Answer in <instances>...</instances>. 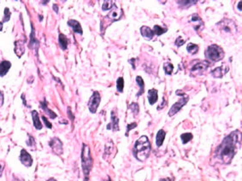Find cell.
<instances>
[{"mask_svg":"<svg viewBox=\"0 0 242 181\" xmlns=\"http://www.w3.org/2000/svg\"><path fill=\"white\" fill-rule=\"evenodd\" d=\"M3 103H4V94L0 91V106L3 105Z\"/></svg>","mask_w":242,"mask_h":181,"instance_id":"74e56055","label":"cell"},{"mask_svg":"<svg viewBox=\"0 0 242 181\" xmlns=\"http://www.w3.org/2000/svg\"><path fill=\"white\" fill-rule=\"evenodd\" d=\"M82 165L85 173H88L92 166V159L90 156L89 148L86 145H83V151H82Z\"/></svg>","mask_w":242,"mask_h":181,"instance_id":"8992f818","label":"cell"},{"mask_svg":"<svg viewBox=\"0 0 242 181\" xmlns=\"http://www.w3.org/2000/svg\"><path fill=\"white\" fill-rule=\"evenodd\" d=\"M151 152V144L146 136H141L136 141L134 148V155L137 160L145 161Z\"/></svg>","mask_w":242,"mask_h":181,"instance_id":"7a4b0ae2","label":"cell"},{"mask_svg":"<svg viewBox=\"0 0 242 181\" xmlns=\"http://www.w3.org/2000/svg\"><path fill=\"white\" fill-rule=\"evenodd\" d=\"M122 15H123L122 10H121V8H118L116 5H114L113 7L111 8L110 13L108 14V15L106 16L105 18L110 19L111 22H113V21H116L120 20Z\"/></svg>","mask_w":242,"mask_h":181,"instance_id":"9c48e42d","label":"cell"},{"mask_svg":"<svg viewBox=\"0 0 242 181\" xmlns=\"http://www.w3.org/2000/svg\"><path fill=\"white\" fill-rule=\"evenodd\" d=\"M205 54V57H206L207 60L211 61V62H215L223 59L224 55H225L222 47H220L217 45H211L209 47H207Z\"/></svg>","mask_w":242,"mask_h":181,"instance_id":"3957f363","label":"cell"},{"mask_svg":"<svg viewBox=\"0 0 242 181\" xmlns=\"http://www.w3.org/2000/svg\"><path fill=\"white\" fill-rule=\"evenodd\" d=\"M42 120L44 121V122H45V124H46V126L48 127V128H51L52 127V125H51V123H50L49 121H48V120L46 118V116H42Z\"/></svg>","mask_w":242,"mask_h":181,"instance_id":"d590c367","label":"cell"},{"mask_svg":"<svg viewBox=\"0 0 242 181\" xmlns=\"http://www.w3.org/2000/svg\"><path fill=\"white\" fill-rule=\"evenodd\" d=\"M242 1H240L239 3H238V5H237V8L238 10H239V11H242Z\"/></svg>","mask_w":242,"mask_h":181,"instance_id":"b9f144b4","label":"cell"},{"mask_svg":"<svg viewBox=\"0 0 242 181\" xmlns=\"http://www.w3.org/2000/svg\"><path fill=\"white\" fill-rule=\"evenodd\" d=\"M190 22L192 23L193 25V29L196 31V32H198V31H201L203 28H204V22L200 18V16L198 15V14H193V15L191 16L190 18Z\"/></svg>","mask_w":242,"mask_h":181,"instance_id":"8fae6325","label":"cell"},{"mask_svg":"<svg viewBox=\"0 0 242 181\" xmlns=\"http://www.w3.org/2000/svg\"><path fill=\"white\" fill-rule=\"evenodd\" d=\"M240 132L235 131L227 136L215 151V156L222 163L228 164L233 160L238 150L240 141Z\"/></svg>","mask_w":242,"mask_h":181,"instance_id":"6da1fadb","label":"cell"},{"mask_svg":"<svg viewBox=\"0 0 242 181\" xmlns=\"http://www.w3.org/2000/svg\"><path fill=\"white\" fill-rule=\"evenodd\" d=\"M210 63L207 61H198L195 62L193 66L191 68L190 72L192 75H201L204 71L207 69Z\"/></svg>","mask_w":242,"mask_h":181,"instance_id":"5b68a950","label":"cell"},{"mask_svg":"<svg viewBox=\"0 0 242 181\" xmlns=\"http://www.w3.org/2000/svg\"><path fill=\"white\" fill-rule=\"evenodd\" d=\"M10 15H11V13H10V9L9 8H5V15H4V18H3V22H6L10 19Z\"/></svg>","mask_w":242,"mask_h":181,"instance_id":"d6a6232c","label":"cell"},{"mask_svg":"<svg viewBox=\"0 0 242 181\" xmlns=\"http://www.w3.org/2000/svg\"><path fill=\"white\" fill-rule=\"evenodd\" d=\"M152 31H153L154 34H156L157 36H160L162 34H163L164 33H166L167 31H168V28L167 27H163L161 26L155 25Z\"/></svg>","mask_w":242,"mask_h":181,"instance_id":"484cf974","label":"cell"},{"mask_svg":"<svg viewBox=\"0 0 242 181\" xmlns=\"http://www.w3.org/2000/svg\"><path fill=\"white\" fill-rule=\"evenodd\" d=\"M20 161L26 167H31L32 164H33L32 156H30V154L26 150H21V151Z\"/></svg>","mask_w":242,"mask_h":181,"instance_id":"7c38bea8","label":"cell"},{"mask_svg":"<svg viewBox=\"0 0 242 181\" xmlns=\"http://www.w3.org/2000/svg\"><path fill=\"white\" fill-rule=\"evenodd\" d=\"M226 72L225 71H223V68L222 67H217V68H216L215 69H213V70L211 71V75L214 77V78H217V79H219V78H222V76H223V75L225 74Z\"/></svg>","mask_w":242,"mask_h":181,"instance_id":"d4e9b609","label":"cell"},{"mask_svg":"<svg viewBox=\"0 0 242 181\" xmlns=\"http://www.w3.org/2000/svg\"><path fill=\"white\" fill-rule=\"evenodd\" d=\"M32 117H33V121H34V126L37 130H40L42 129V124H41L40 120V116L39 114L36 110L32 111Z\"/></svg>","mask_w":242,"mask_h":181,"instance_id":"d6986e66","label":"cell"},{"mask_svg":"<svg viewBox=\"0 0 242 181\" xmlns=\"http://www.w3.org/2000/svg\"><path fill=\"white\" fill-rule=\"evenodd\" d=\"M217 26H219L220 29L227 34H235L237 33V26L234 21L230 19H224L221 21L217 23Z\"/></svg>","mask_w":242,"mask_h":181,"instance_id":"277c9868","label":"cell"},{"mask_svg":"<svg viewBox=\"0 0 242 181\" xmlns=\"http://www.w3.org/2000/svg\"><path fill=\"white\" fill-rule=\"evenodd\" d=\"M0 132H1V129H0Z\"/></svg>","mask_w":242,"mask_h":181,"instance_id":"7dc6e473","label":"cell"},{"mask_svg":"<svg viewBox=\"0 0 242 181\" xmlns=\"http://www.w3.org/2000/svg\"><path fill=\"white\" fill-rule=\"evenodd\" d=\"M128 62H129L132 65H133V69H135V65H134V62H135V59H134V58H132V59H130V60L128 61Z\"/></svg>","mask_w":242,"mask_h":181,"instance_id":"ab89813d","label":"cell"},{"mask_svg":"<svg viewBox=\"0 0 242 181\" xmlns=\"http://www.w3.org/2000/svg\"><path fill=\"white\" fill-rule=\"evenodd\" d=\"M10 67H11V63L9 61H3L0 63V77L5 76L8 71L10 70Z\"/></svg>","mask_w":242,"mask_h":181,"instance_id":"ac0fdd59","label":"cell"},{"mask_svg":"<svg viewBox=\"0 0 242 181\" xmlns=\"http://www.w3.org/2000/svg\"><path fill=\"white\" fill-rule=\"evenodd\" d=\"M192 138H193V136H192V133H190V132L183 133V134L181 135V139H182V143H183L184 144H187V143H188L190 140H192Z\"/></svg>","mask_w":242,"mask_h":181,"instance_id":"4dcf8cb0","label":"cell"},{"mask_svg":"<svg viewBox=\"0 0 242 181\" xmlns=\"http://www.w3.org/2000/svg\"><path fill=\"white\" fill-rule=\"evenodd\" d=\"M163 69H164V72H165L166 75H170L173 70H174V65L170 62H165L163 64Z\"/></svg>","mask_w":242,"mask_h":181,"instance_id":"f1b7e54d","label":"cell"},{"mask_svg":"<svg viewBox=\"0 0 242 181\" xmlns=\"http://www.w3.org/2000/svg\"><path fill=\"white\" fill-rule=\"evenodd\" d=\"M129 109L134 114V116H137L139 111H140V107H139V104L137 103H132L129 104Z\"/></svg>","mask_w":242,"mask_h":181,"instance_id":"1f68e13d","label":"cell"},{"mask_svg":"<svg viewBox=\"0 0 242 181\" xmlns=\"http://www.w3.org/2000/svg\"><path fill=\"white\" fill-rule=\"evenodd\" d=\"M136 82L137 84H138V86H140V91L137 93L136 97H140V96H141L143 93H144V91H145V82H144V80L142 79L141 76H137L136 77Z\"/></svg>","mask_w":242,"mask_h":181,"instance_id":"cb8c5ba5","label":"cell"},{"mask_svg":"<svg viewBox=\"0 0 242 181\" xmlns=\"http://www.w3.org/2000/svg\"><path fill=\"white\" fill-rule=\"evenodd\" d=\"M124 88V80L122 77H119L116 81V90L119 92H122Z\"/></svg>","mask_w":242,"mask_h":181,"instance_id":"f546056e","label":"cell"},{"mask_svg":"<svg viewBox=\"0 0 242 181\" xmlns=\"http://www.w3.org/2000/svg\"><path fill=\"white\" fill-rule=\"evenodd\" d=\"M4 168H5V163L2 162V161H0V176H1V174H2V173H3Z\"/></svg>","mask_w":242,"mask_h":181,"instance_id":"f35d334b","label":"cell"},{"mask_svg":"<svg viewBox=\"0 0 242 181\" xmlns=\"http://www.w3.org/2000/svg\"><path fill=\"white\" fill-rule=\"evenodd\" d=\"M159 181H174V178H165V179H161Z\"/></svg>","mask_w":242,"mask_h":181,"instance_id":"7bdbcfd3","label":"cell"},{"mask_svg":"<svg viewBox=\"0 0 242 181\" xmlns=\"http://www.w3.org/2000/svg\"><path fill=\"white\" fill-rule=\"evenodd\" d=\"M15 52L18 57H21L25 52V45L24 42L21 40H17L15 42Z\"/></svg>","mask_w":242,"mask_h":181,"instance_id":"2e32d148","label":"cell"},{"mask_svg":"<svg viewBox=\"0 0 242 181\" xmlns=\"http://www.w3.org/2000/svg\"><path fill=\"white\" fill-rule=\"evenodd\" d=\"M58 41H59V45H60V47L62 48V50H65L67 49V47H68V45H69V40H68V38L64 34L59 33Z\"/></svg>","mask_w":242,"mask_h":181,"instance_id":"44dd1931","label":"cell"},{"mask_svg":"<svg viewBox=\"0 0 242 181\" xmlns=\"http://www.w3.org/2000/svg\"><path fill=\"white\" fill-rule=\"evenodd\" d=\"M185 43H186V40H184L182 39V36H179L176 40V41H175V45H176V46H178V47L182 46Z\"/></svg>","mask_w":242,"mask_h":181,"instance_id":"836d02e7","label":"cell"},{"mask_svg":"<svg viewBox=\"0 0 242 181\" xmlns=\"http://www.w3.org/2000/svg\"><path fill=\"white\" fill-rule=\"evenodd\" d=\"M53 10H55L56 13H58V6L56 5H53Z\"/></svg>","mask_w":242,"mask_h":181,"instance_id":"ee69618b","label":"cell"},{"mask_svg":"<svg viewBox=\"0 0 242 181\" xmlns=\"http://www.w3.org/2000/svg\"><path fill=\"white\" fill-rule=\"evenodd\" d=\"M47 181H56L55 179H53V178H50V179H49Z\"/></svg>","mask_w":242,"mask_h":181,"instance_id":"bcb514c9","label":"cell"},{"mask_svg":"<svg viewBox=\"0 0 242 181\" xmlns=\"http://www.w3.org/2000/svg\"><path fill=\"white\" fill-rule=\"evenodd\" d=\"M188 100H189V97L188 96H185L184 97H182L179 101H177L176 103H174L172 105L171 109L169 111V116L171 117V116H175L176 114H177L179 111L182 110V108L183 106H185L187 104Z\"/></svg>","mask_w":242,"mask_h":181,"instance_id":"ba28073f","label":"cell"},{"mask_svg":"<svg viewBox=\"0 0 242 181\" xmlns=\"http://www.w3.org/2000/svg\"><path fill=\"white\" fill-rule=\"evenodd\" d=\"M198 3V1L196 0H185V1H177V4L180 5V7L182 9H187L189 8L190 6L195 5Z\"/></svg>","mask_w":242,"mask_h":181,"instance_id":"603a6c76","label":"cell"},{"mask_svg":"<svg viewBox=\"0 0 242 181\" xmlns=\"http://www.w3.org/2000/svg\"><path fill=\"white\" fill-rule=\"evenodd\" d=\"M167 105V103L165 102V99H164V97H163V103H162L161 105L158 106L157 107V110H162L163 107H165V106Z\"/></svg>","mask_w":242,"mask_h":181,"instance_id":"8d00e7d4","label":"cell"},{"mask_svg":"<svg viewBox=\"0 0 242 181\" xmlns=\"http://www.w3.org/2000/svg\"><path fill=\"white\" fill-rule=\"evenodd\" d=\"M187 50L188 53H191V54H196L197 52L198 51V46L196 44H192V43H189L187 46Z\"/></svg>","mask_w":242,"mask_h":181,"instance_id":"4316f807","label":"cell"},{"mask_svg":"<svg viewBox=\"0 0 242 181\" xmlns=\"http://www.w3.org/2000/svg\"><path fill=\"white\" fill-rule=\"evenodd\" d=\"M40 106H41V109H42L43 110L45 111V112H46V113H47V115L49 116V117H50V118H51V119H55L56 117V115L55 113H54L53 111H51L50 110H49V109L47 108V103H46V100L44 101V102H41Z\"/></svg>","mask_w":242,"mask_h":181,"instance_id":"7402d4cb","label":"cell"},{"mask_svg":"<svg viewBox=\"0 0 242 181\" xmlns=\"http://www.w3.org/2000/svg\"><path fill=\"white\" fill-rule=\"evenodd\" d=\"M108 130H113V131H119V119L115 115L114 111L111 112V122L107 125Z\"/></svg>","mask_w":242,"mask_h":181,"instance_id":"4fadbf2b","label":"cell"},{"mask_svg":"<svg viewBox=\"0 0 242 181\" xmlns=\"http://www.w3.org/2000/svg\"><path fill=\"white\" fill-rule=\"evenodd\" d=\"M136 126H137V123H135V122H133V123H131V124H128V125H127V132H126L127 137H128V132L131 131L132 129L135 128Z\"/></svg>","mask_w":242,"mask_h":181,"instance_id":"e575fe53","label":"cell"},{"mask_svg":"<svg viewBox=\"0 0 242 181\" xmlns=\"http://www.w3.org/2000/svg\"><path fill=\"white\" fill-rule=\"evenodd\" d=\"M101 101V97L100 94L98 91H94L92 95L91 98L89 99V102L87 103L88 105V109L91 113L92 114H95L97 111V109L98 108L99 103H100Z\"/></svg>","mask_w":242,"mask_h":181,"instance_id":"52a82bcc","label":"cell"},{"mask_svg":"<svg viewBox=\"0 0 242 181\" xmlns=\"http://www.w3.org/2000/svg\"><path fill=\"white\" fill-rule=\"evenodd\" d=\"M179 94H181L180 96H182V97H183V96H186V94H185V92H184V91H180V90H177L176 91V95L178 96Z\"/></svg>","mask_w":242,"mask_h":181,"instance_id":"60d3db41","label":"cell"},{"mask_svg":"<svg viewBox=\"0 0 242 181\" xmlns=\"http://www.w3.org/2000/svg\"><path fill=\"white\" fill-rule=\"evenodd\" d=\"M147 97H148V101H149V103L151 105H153L156 103V102L158 99V91L156 89L152 88L151 90L148 91V95H147Z\"/></svg>","mask_w":242,"mask_h":181,"instance_id":"e0dca14e","label":"cell"},{"mask_svg":"<svg viewBox=\"0 0 242 181\" xmlns=\"http://www.w3.org/2000/svg\"><path fill=\"white\" fill-rule=\"evenodd\" d=\"M165 136H166V132L163 131V129L157 132V134H156V143L157 147H161L163 143V141H164Z\"/></svg>","mask_w":242,"mask_h":181,"instance_id":"ffe728a7","label":"cell"},{"mask_svg":"<svg viewBox=\"0 0 242 181\" xmlns=\"http://www.w3.org/2000/svg\"><path fill=\"white\" fill-rule=\"evenodd\" d=\"M2 29H3V22L0 21V31H2Z\"/></svg>","mask_w":242,"mask_h":181,"instance_id":"f6af8a7d","label":"cell"},{"mask_svg":"<svg viewBox=\"0 0 242 181\" xmlns=\"http://www.w3.org/2000/svg\"><path fill=\"white\" fill-rule=\"evenodd\" d=\"M115 5V2L114 1H111V0H106L104 2V4L102 5V10L106 11V10H111V8L113 7V5Z\"/></svg>","mask_w":242,"mask_h":181,"instance_id":"83f0119b","label":"cell"},{"mask_svg":"<svg viewBox=\"0 0 242 181\" xmlns=\"http://www.w3.org/2000/svg\"><path fill=\"white\" fill-rule=\"evenodd\" d=\"M140 33L143 38H145L147 40H151L154 37V33L151 28L147 26H142L140 27Z\"/></svg>","mask_w":242,"mask_h":181,"instance_id":"5bb4252c","label":"cell"},{"mask_svg":"<svg viewBox=\"0 0 242 181\" xmlns=\"http://www.w3.org/2000/svg\"><path fill=\"white\" fill-rule=\"evenodd\" d=\"M67 23H68V25L71 28L73 29V31H74L75 33H79V34H82V33H83L82 27H81V26L79 21H77L76 20H69Z\"/></svg>","mask_w":242,"mask_h":181,"instance_id":"9a60e30c","label":"cell"},{"mask_svg":"<svg viewBox=\"0 0 242 181\" xmlns=\"http://www.w3.org/2000/svg\"><path fill=\"white\" fill-rule=\"evenodd\" d=\"M49 145L50 146V148L52 149V151H53V152L55 154L58 155V156H60V155L63 154V143H62V141L58 138H56V137L53 138L49 142Z\"/></svg>","mask_w":242,"mask_h":181,"instance_id":"30bf717a","label":"cell"}]
</instances>
